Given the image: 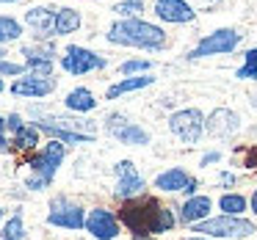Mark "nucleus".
<instances>
[{
  "label": "nucleus",
  "mask_w": 257,
  "mask_h": 240,
  "mask_svg": "<svg viewBox=\"0 0 257 240\" xmlns=\"http://www.w3.org/2000/svg\"><path fill=\"white\" fill-rule=\"evenodd\" d=\"M119 221L133 234H163L174 229V212L152 196H133L124 199Z\"/></svg>",
  "instance_id": "nucleus-1"
},
{
  "label": "nucleus",
  "mask_w": 257,
  "mask_h": 240,
  "mask_svg": "<svg viewBox=\"0 0 257 240\" xmlns=\"http://www.w3.org/2000/svg\"><path fill=\"white\" fill-rule=\"evenodd\" d=\"M105 39L111 45H119V47H136V50H150V53H158L166 47V31L161 25H152L147 20L136 17V20H116L111 23Z\"/></svg>",
  "instance_id": "nucleus-2"
},
{
  "label": "nucleus",
  "mask_w": 257,
  "mask_h": 240,
  "mask_svg": "<svg viewBox=\"0 0 257 240\" xmlns=\"http://www.w3.org/2000/svg\"><path fill=\"white\" fill-rule=\"evenodd\" d=\"M61 160H64V144L53 138L50 144H47L45 149L39 152V155L31 157L28 166H31V171H34L36 177H28V188H34V190L47 188V185L53 182V177H56Z\"/></svg>",
  "instance_id": "nucleus-3"
},
{
  "label": "nucleus",
  "mask_w": 257,
  "mask_h": 240,
  "mask_svg": "<svg viewBox=\"0 0 257 240\" xmlns=\"http://www.w3.org/2000/svg\"><path fill=\"white\" fill-rule=\"evenodd\" d=\"M243 34H238L235 28H218L213 34H205L199 39V45L188 53V58H207V56H227L235 53V47L240 45Z\"/></svg>",
  "instance_id": "nucleus-4"
},
{
  "label": "nucleus",
  "mask_w": 257,
  "mask_h": 240,
  "mask_svg": "<svg viewBox=\"0 0 257 240\" xmlns=\"http://www.w3.org/2000/svg\"><path fill=\"white\" fill-rule=\"evenodd\" d=\"M194 232L210 234V237H249V234H254V223L240 215H221L194 223Z\"/></svg>",
  "instance_id": "nucleus-5"
},
{
  "label": "nucleus",
  "mask_w": 257,
  "mask_h": 240,
  "mask_svg": "<svg viewBox=\"0 0 257 240\" xmlns=\"http://www.w3.org/2000/svg\"><path fill=\"white\" fill-rule=\"evenodd\" d=\"M105 67H108L105 56L89 50V47H80V45H69L61 56V69L69 75H75V78L89 75V72H100V69H105Z\"/></svg>",
  "instance_id": "nucleus-6"
},
{
  "label": "nucleus",
  "mask_w": 257,
  "mask_h": 240,
  "mask_svg": "<svg viewBox=\"0 0 257 240\" xmlns=\"http://www.w3.org/2000/svg\"><path fill=\"white\" fill-rule=\"evenodd\" d=\"M169 130L177 135L183 144H196L205 133V116L199 108H183L169 116Z\"/></svg>",
  "instance_id": "nucleus-7"
},
{
  "label": "nucleus",
  "mask_w": 257,
  "mask_h": 240,
  "mask_svg": "<svg viewBox=\"0 0 257 240\" xmlns=\"http://www.w3.org/2000/svg\"><path fill=\"white\" fill-rule=\"evenodd\" d=\"M108 133L113 135L116 141H122V144H130V146H144L150 144V133H147L144 127H139L136 122H130L127 116H122V113H111L105 122Z\"/></svg>",
  "instance_id": "nucleus-8"
},
{
  "label": "nucleus",
  "mask_w": 257,
  "mask_h": 240,
  "mask_svg": "<svg viewBox=\"0 0 257 240\" xmlns=\"http://www.w3.org/2000/svg\"><path fill=\"white\" fill-rule=\"evenodd\" d=\"M47 223L61 229H80L86 226V215L80 210V204H72L69 199H56L47 212Z\"/></svg>",
  "instance_id": "nucleus-9"
},
{
  "label": "nucleus",
  "mask_w": 257,
  "mask_h": 240,
  "mask_svg": "<svg viewBox=\"0 0 257 240\" xmlns=\"http://www.w3.org/2000/svg\"><path fill=\"white\" fill-rule=\"evenodd\" d=\"M25 56V67H28V75H36V78H53V45H25L23 47Z\"/></svg>",
  "instance_id": "nucleus-10"
},
{
  "label": "nucleus",
  "mask_w": 257,
  "mask_h": 240,
  "mask_svg": "<svg viewBox=\"0 0 257 240\" xmlns=\"http://www.w3.org/2000/svg\"><path fill=\"white\" fill-rule=\"evenodd\" d=\"M152 12L161 23H169V25H185V23H194L196 17V12L185 0H155Z\"/></svg>",
  "instance_id": "nucleus-11"
},
{
  "label": "nucleus",
  "mask_w": 257,
  "mask_h": 240,
  "mask_svg": "<svg viewBox=\"0 0 257 240\" xmlns=\"http://www.w3.org/2000/svg\"><path fill=\"white\" fill-rule=\"evenodd\" d=\"M240 127V116L229 108H216L210 116L205 119V130L213 138H232Z\"/></svg>",
  "instance_id": "nucleus-12"
},
{
  "label": "nucleus",
  "mask_w": 257,
  "mask_h": 240,
  "mask_svg": "<svg viewBox=\"0 0 257 240\" xmlns=\"http://www.w3.org/2000/svg\"><path fill=\"white\" fill-rule=\"evenodd\" d=\"M56 12L58 9H53V6H34L25 12V25L39 39H53L56 36Z\"/></svg>",
  "instance_id": "nucleus-13"
},
{
  "label": "nucleus",
  "mask_w": 257,
  "mask_h": 240,
  "mask_svg": "<svg viewBox=\"0 0 257 240\" xmlns=\"http://www.w3.org/2000/svg\"><path fill=\"white\" fill-rule=\"evenodd\" d=\"M86 229H89L97 240H113L119 234V221H116L113 212L97 207V210H91L89 215H86Z\"/></svg>",
  "instance_id": "nucleus-14"
},
{
  "label": "nucleus",
  "mask_w": 257,
  "mask_h": 240,
  "mask_svg": "<svg viewBox=\"0 0 257 240\" xmlns=\"http://www.w3.org/2000/svg\"><path fill=\"white\" fill-rule=\"evenodd\" d=\"M155 188L166 190V193H177V190H183V193L191 196L196 190V179L191 177L185 168H169V171H163V174L155 177Z\"/></svg>",
  "instance_id": "nucleus-15"
},
{
  "label": "nucleus",
  "mask_w": 257,
  "mask_h": 240,
  "mask_svg": "<svg viewBox=\"0 0 257 240\" xmlns=\"http://www.w3.org/2000/svg\"><path fill=\"white\" fill-rule=\"evenodd\" d=\"M116 196L119 199H133V196H139L141 190H144V179H141V174L136 171V166L130 160H122L116 163Z\"/></svg>",
  "instance_id": "nucleus-16"
},
{
  "label": "nucleus",
  "mask_w": 257,
  "mask_h": 240,
  "mask_svg": "<svg viewBox=\"0 0 257 240\" xmlns=\"http://www.w3.org/2000/svg\"><path fill=\"white\" fill-rule=\"evenodd\" d=\"M9 91H12L14 97H34V100H39V97H47V94L56 91V80L28 75V78H17V80H14Z\"/></svg>",
  "instance_id": "nucleus-17"
},
{
  "label": "nucleus",
  "mask_w": 257,
  "mask_h": 240,
  "mask_svg": "<svg viewBox=\"0 0 257 240\" xmlns=\"http://www.w3.org/2000/svg\"><path fill=\"white\" fill-rule=\"evenodd\" d=\"M210 210H213V201L207 196H188V201L183 204V212H180V221L194 226V223L205 221L210 215Z\"/></svg>",
  "instance_id": "nucleus-18"
},
{
  "label": "nucleus",
  "mask_w": 257,
  "mask_h": 240,
  "mask_svg": "<svg viewBox=\"0 0 257 240\" xmlns=\"http://www.w3.org/2000/svg\"><path fill=\"white\" fill-rule=\"evenodd\" d=\"M152 83H155V78H150V75H133V78H122L119 83L108 86L105 97H108V100H119L122 94L141 91V89H147V86H152Z\"/></svg>",
  "instance_id": "nucleus-19"
},
{
  "label": "nucleus",
  "mask_w": 257,
  "mask_h": 240,
  "mask_svg": "<svg viewBox=\"0 0 257 240\" xmlns=\"http://www.w3.org/2000/svg\"><path fill=\"white\" fill-rule=\"evenodd\" d=\"M83 17H80L78 9H69V6H61L56 12V36H69L80 28Z\"/></svg>",
  "instance_id": "nucleus-20"
},
{
  "label": "nucleus",
  "mask_w": 257,
  "mask_h": 240,
  "mask_svg": "<svg viewBox=\"0 0 257 240\" xmlns=\"http://www.w3.org/2000/svg\"><path fill=\"white\" fill-rule=\"evenodd\" d=\"M64 105H67L69 111H75V113H89V111L97 108V100H94V94H91L89 89H72L67 94V100H64Z\"/></svg>",
  "instance_id": "nucleus-21"
},
{
  "label": "nucleus",
  "mask_w": 257,
  "mask_h": 240,
  "mask_svg": "<svg viewBox=\"0 0 257 240\" xmlns=\"http://www.w3.org/2000/svg\"><path fill=\"white\" fill-rule=\"evenodd\" d=\"M39 133L42 130L36 127V124H23V127L14 133V146H17V149H34V146L39 144Z\"/></svg>",
  "instance_id": "nucleus-22"
},
{
  "label": "nucleus",
  "mask_w": 257,
  "mask_h": 240,
  "mask_svg": "<svg viewBox=\"0 0 257 240\" xmlns=\"http://www.w3.org/2000/svg\"><path fill=\"white\" fill-rule=\"evenodd\" d=\"M23 36V25L14 17H0V45H9V42H17Z\"/></svg>",
  "instance_id": "nucleus-23"
},
{
  "label": "nucleus",
  "mask_w": 257,
  "mask_h": 240,
  "mask_svg": "<svg viewBox=\"0 0 257 240\" xmlns=\"http://www.w3.org/2000/svg\"><path fill=\"white\" fill-rule=\"evenodd\" d=\"M218 207L224 210V215H240L246 210V199L240 193H224L218 199Z\"/></svg>",
  "instance_id": "nucleus-24"
},
{
  "label": "nucleus",
  "mask_w": 257,
  "mask_h": 240,
  "mask_svg": "<svg viewBox=\"0 0 257 240\" xmlns=\"http://www.w3.org/2000/svg\"><path fill=\"white\" fill-rule=\"evenodd\" d=\"M113 12H116L119 20H136L144 12V0H122V3L113 6Z\"/></svg>",
  "instance_id": "nucleus-25"
},
{
  "label": "nucleus",
  "mask_w": 257,
  "mask_h": 240,
  "mask_svg": "<svg viewBox=\"0 0 257 240\" xmlns=\"http://www.w3.org/2000/svg\"><path fill=\"white\" fill-rule=\"evenodd\" d=\"M235 78L238 80H257V47H251V50H246L243 56V67L235 72Z\"/></svg>",
  "instance_id": "nucleus-26"
},
{
  "label": "nucleus",
  "mask_w": 257,
  "mask_h": 240,
  "mask_svg": "<svg viewBox=\"0 0 257 240\" xmlns=\"http://www.w3.org/2000/svg\"><path fill=\"white\" fill-rule=\"evenodd\" d=\"M150 69H152L150 58H130V61L119 64V72H122L124 78H133V75H147Z\"/></svg>",
  "instance_id": "nucleus-27"
},
{
  "label": "nucleus",
  "mask_w": 257,
  "mask_h": 240,
  "mask_svg": "<svg viewBox=\"0 0 257 240\" xmlns=\"http://www.w3.org/2000/svg\"><path fill=\"white\" fill-rule=\"evenodd\" d=\"M25 237V226H23V215H12L6 221V226H3V232H0V240H23Z\"/></svg>",
  "instance_id": "nucleus-28"
},
{
  "label": "nucleus",
  "mask_w": 257,
  "mask_h": 240,
  "mask_svg": "<svg viewBox=\"0 0 257 240\" xmlns=\"http://www.w3.org/2000/svg\"><path fill=\"white\" fill-rule=\"evenodd\" d=\"M28 72L25 64H14V61H6V58H0V75L3 78H20V75Z\"/></svg>",
  "instance_id": "nucleus-29"
},
{
  "label": "nucleus",
  "mask_w": 257,
  "mask_h": 240,
  "mask_svg": "<svg viewBox=\"0 0 257 240\" xmlns=\"http://www.w3.org/2000/svg\"><path fill=\"white\" fill-rule=\"evenodd\" d=\"M6 124H9V130H12V133H17L25 122H23V116H20V113H12V116L6 119Z\"/></svg>",
  "instance_id": "nucleus-30"
},
{
  "label": "nucleus",
  "mask_w": 257,
  "mask_h": 240,
  "mask_svg": "<svg viewBox=\"0 0 257 240\" xmlns=\"http://www.w3.org/2000/svg\"><path fill=\"white\" fill-rule=\"evenodd\" d=\"M6 130H9V124H6V119L0 116V149H6V146H9V141H6Z\"/></svg>",
  "instance_id": "nucleus-31"
},
{
  "label": "nucleus",
  "mask_w": 257,
  "mask_h": 240,
  "mask_svg": "<svg viewBox=\"0 0 257 240\" xmlns=\"http://www.w3.org/2000/svg\"><path fill=\"white\" fill-rule=\"evenodd\" d=\"M246 166H249V168H257V146L246 152Z\"/></svg>",
  "instance_id": "nucleus-32"
},
{
  "label": "nucleus",
  "mask_w": 257,
  "mask_h": 240,
  "mask_svg": "<svg viewBox=\"0 0 257 240\" xmlns=\"http://www.w3.org/2000/svg\"><path fill=\"white\" fill-rule=\"evenodd\" d=\"M218 157H221L218 152H207V155L202 157V166H210V163H216V160H218Z\"/></svg>",
  "instance_id": "nucleus-33"
},
{
  "label": "nucleus",
  "mask_w": 257,
  "mask_h": 240,
  "mask_svg": "<svg viewBox=\"0 0 257 240\" xmlns=\"http://www.w3.org/2000/svg\"><path fill=\"white\" fill-rule=\"evenodd\" d=\"M133 240H155V234H133Z\"/></svg>",
  "instance_id": "nucleus-34"
},
{
  "label": "nucleus",
  "mask_w": 257,
  "mask_h": 240,
  "mask_svg": "<svg viewBox=\"0 0 257 240\" xmlns=\"http://www.w3.org/2000/svg\"><path fill=\"white\" fill-rule=\"evenodd\" d=\"M251 210L257 212V190H254V193H251Z\"/></svg>",
  "instance_id": "nucleus-35"
},
{
  "label": "nucleus",
  "mask_w": 257,
  "mask_h": 240,
  "mask_svg": "<svg viewBox=\"0 0 257 240\" xmlns=\"http://www.w3.org/2000/svg\"><path fill=\"white\" fill-rule=\"evenodd\" d=\"M251 105H254V108H257V94H254V97H251Z\"/></svg>",
  "instance_id": "nucleus-36"
},
{
  "label": "nucleus",
  "mask_w": 257,
  "mask_h": 240,
  "mask_svg": "<svg viewBox=\"0 0 257 240\" xmlns=\"http://www.w3.org/2000/svg\"><path fill=\"white\" fill-rule=\"evenodd\" d=\"M0 3H20V0H0Z\"/></svg>",
  "instance_id": "nucleus-37"
},
{
  "label": "nucleus",
  "mask_w": 257,
  "mask_h": 240,
  "mask_svg": "<svg viewBox=\"0 0 257 240\" xmlns=\"http://www.w3.org/2000/svg\"><path fill=\"white\" fill-rule=\"evenodd\" d=\"M3 56H6V50H3V45H0V58H3Z\"/></svg>",
  "instance_id": "nucleus-38"
},
{
  "label": "nucleus",
  "mask_w": 257,
  "mask_h": 240,
  "mask_svg": "<svg viewBox=\"0 0 257 240\" xmlns=\"http://www.w3.org/2000/svg\"><path fill=\"white\" fill-rule=\"evenodd\" d=\"M188 240H207V237H188Z\"/></svg>",
  "instance_id": "nucleus-39"
},
{
  "label": "nucleus",
  "mask_w": 257,
  "mask_h": 240,
  "mask_svg": "<svg viewBox=\"0 0 257 240\" xmlns=\"http://www.w3.org/2000/svg\"><path fill=\"white\" fill-rule=\"evenodd\" d=\"M3 89H6V86H3V80H0V91H3Z\"/></svg>",
  "instance_id": "nucleus-40"
},
{
  "label": "nucleus",
  "mask_w": 257,
  "mask_h": 240,
  "mask_svg": "<svg viewBox=\"0 0 257 240\" xmlns=\"http://www.w3.org/2000/svg\"><path fill=\"white\" fill-rule=\"evenodd\" d=\"M0 218H3V210H0Z\"/></svg>",
  "instance_id": "nucleus-41"
}]
</instances>
